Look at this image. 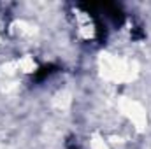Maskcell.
Returning a JSON list of instances; mask_svg holds the SVG:
<instances>
[{"label": "cell", "instance_id": "6da1fadb", "mask_svg": "<svg viewBox=\"0 0 151 149\" xmlns=\"http://www.w3.org/2000/svg\"><path fill=\"white\" fill-rule=\"evenodd\" d=\"M74 30L81 40H93L97 35V25L93 18L86 11H76L74 14Z\"/></svg>", "mask_w": 151, "mask_h": 149}, {"label": "cell", "instance_id": "7a4b0ae2", "mask_svg": "<svg viewBox=\"0 0 151 149\" xmlns=\"http://www.w3.org/2000/svg\"><path fill=\"white\" fill-rule=\"evenodd\" d=\"M121 111H123V114L130 119V123H132L135 128H142V125L146 123V111H144V107H142L139 102H135V100H127V102H123Z\"/></svg>", "mask_w": 151, "mask_h": 149}]
</instances>
